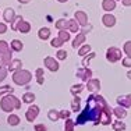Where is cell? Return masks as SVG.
I'll return each mask as SVG.
<instances>
[{
    "instance_id": "6da1fadb",
    "label": "cell",
    "mask_w": 131,
    "mask_h": 131,
    "mask_svg": "<svg viewBox=\"0 0 131 131\" xmlns=\"http://www.w3.org/2000/svg\"><path fill=\"white\" fill-rule=\"evenodd\" d=\"M0 107L2 110L4 112H13V110H17V109H21V101L14 95H4L0 101Z\"/></svg>"
},
{
    "instance_id": "7a4b0ae2",
    "label": "cell",
    "mask_w": 131,
    "mask_h": 131,
    "mask_svg": "<svg viewBox=\"0 0 131 131\" xmlns=\"http://www.w3.org/2000/svg\"><path fill=\"white\" fill-rule=\"evenodd\" d=\"M11 61V50L6 40H0V67L8 66Z\"/></svg>"
},
{
    "instance_id": "3957f363",
    "label": "cell",
    "mask_w": 131,
    "mask_h": 131,
    "mask_svg": "<svg viewBox=\"0 0 131 131\" xmlns=\"http://www.w3.org/2000/svg\"><path fill=\"white\" fill-rule=\"evenodd\" d=\"M32 80V75L28 70H17L13 73V81L17 85H27Z\"/></svg>"
},
{
    "instance_id": "277c9868",
    "label": "cell",
    "mask_w": 131,
    "mask_h": 131,
    "mask_svg": "<svg viewBox=\"0 0 131 131\" xmlns=\"http://www.w3.org/2000/svg\"><path fill=\"white\" fill-rule=\"evenodd\" d=\"M121 56H123L121 50L118 48H114V46H112V48H109L106 50V59L110 63H116V61L121 60Z\"/></svg>"
},
{
    "instance_id": "5b68a950",
    "label": "cell",
    "mask_w": 131,
    "mask_h": 131,
    "mask_svg": "<svg viewBox=\"0 0 131 131\" xmlns=\"http://www.w3.org/2000/svg\"><path fill=\"white\" fill-rule=\"evenodd\" d=\"M75 75L78 77L81 81H84V82H88V81L91 80L92 71L89 70L88 67H84V68H80V70H77V74H75Z\"/></svg>"
},
{
    "instance_id": "8992f818",
    "label": "cell",
    "mask_w": 131,
    "mask_h": 131,
    "mask_svg": "<svg viewBox=\"0 0 131 131\" xmlns=\"http://www.w3.org/2000/svg\"><path fill=\"white\" fill-rule=\"evenodd\" d=\"M38 114H39V107L36 105H32V106H29V107H28V110H27V113H25V117H27L28 121H31V123H32V121L38 117Z\"/></svg>"
},
{
    "instance_id": "52a82bcc",
    "label": "cell",
    "mask_w": 131,
    "mask_h": 131,
    "mask_svg": "<svg viewBox=\"0 0 131 131\" xmlns=\"http://www.w3.org/2000/svg\"><path fill=\"white\" fill-rule=\"evenodd\" d=\"M74 18L77 20L78 25H81V27H86V25H88V15H86V13H84V11H75Z\"/></svg>"
},
{
    "instance_id": "ba28073f",
    "label": "cell",
    "mask_w": 131,
    "mask_h": 131,
    "mask_svg": "<svg viewBox=\"0 0 131 131\" xmlns=\"http://www.w3.org/2000/svg\"><path fill=\"white\" fill-rule=\"evenodd\" d=\"M43 64H45L46 68H49L50 71H57V70H59V63H57V60H54V59L50 57V56L45 57V60H43Z\"/></svg>"
},
{
    "instance_id": "9c48e42d",
    "label": "cell",
    "mask_w": 131,
    "mask_h": 131,
    "mask_svg": "<svg viewBox=\"0 0 131 131\" xmlns=\"http://www.w3.org/2000/svg\"><path fill=\"white\" fill-rule=\"evenodd\" d=\"M117 103L118 106H121V107H124V109H127V107H130L131 106V93H128V95H123V96H117Z\"/></svg>"
},
{
    "instance_id": "30bf717a",
    "label": "cell",
    "mask_w": 131,
    "mask_h": 131,
    "mask_svg": "<svg viewBox=\"0 0 131 131\" xmlns=\"http://www.w3.org/2000/svg\"><path fill=\"white\" fill-rule=\"evenodd\" d=\"M86 88H88V91L92 92V93L98 92L99 89H101V81L96 80V78H91L86 82Z\"/></svg>"
},
{
    "instance_id": "8fae6325",
    "label": "cell",
    "mask_w": 131,
    "mask_h": 131,
    "mask_svg": "<svg viewBox=\"0 0 131 131\" xmlns=\"http://www.w3.org/2000/svg\"><path fill=\"white\" fill-rule=\"evenodd\" d=\"M102 23H103V25H105V27L112 28V27L116 25V17H114L113 14L107 13V14H105L103 17H102Z\"/></svg>"
},
{
    "instance_id": "7c38bea8",
    "label": "cell",
    "mask_w": 131,
    "mask_h": 131,
    "mask_svg": "<svg viewBox=\"0 0 131 131\" xmlns=\"http://www.w3.org/2000/svg\"><path fill=\"white\" fill-rule=\"evenodd\" d=\"M86 40V36H85V34H82V32H78L77 34V36H75V39L73 40V48L74 49H77V48H81V46L84 45V42Z\"/></svg>"
},
{
    "instance_id": "4fadbf2b",
    "label": "cell",
    "mask_w": 131,
    "mask_h": 131,
    "mask_svg": "<svg viewBox=\"0 0 131 131\" xmlns=\"http://www.w3.org/2000/svg\"><path fill=\"white\" fill-rule=\"evenodd\" d=\"M102 8L105 11H113L116 8V0H103L102 2Z\"/></svg>"
},
{
    "instance_id": "5bb4252c",
    "label": "cell",
    "mask_w": 131,
    "mask_h": 131,
    "mask_svg": "<svg viewBox=\"0 0 131 131\" xmlns=\"http://www.w3.org/2000/svg\"><path fill=\"white\" fill-rule=\"evenodd\" d=\"M3 17H4V21H6V23H10V24H11V23H13V20L15 18L14 10H13V8H10V7L6 8L4 13H3Z\"/></svg>"
},
{
    "instance_id": "9a60e30c",
    "label": "cell",
    "mask_w": 131,
    "mask_h": 131,
    "mask_svg": "<svg viewBox=\"0 0 131 131\" xmlns=\"http://www.w3.org/2000/svg\"><path fill=\"white\" fill-rule=\"evenodd\" d=\"M29 29H31V24L28 23V21H21L20 24L17 25V29L15 31H18V32H23V34H28L29 32Z\"/></svg>"
},
{
    "instance_id": "2e32d148",
    "label": "cell",
    "mask_w": 131,
    "mask_h": 131,
    "mask_svg": "<svg viewBox=\"0 0 131 131\" xmlns=\"http://www.w3.org/2000/svg\"><path fill=\"white\" fill-rule=\"evenodd\" d=\"M67 31H68V32H75V34H78L80 25H78V23H77V20H68Z\"/></svg>"
},
{
    "instance_id": "e0dca14e",
    "label": "cell",
    "mask_w": 131,
    "mask_h": 131,
    "mask_svg": "<svg viewBox=\"0 0 131 131\" xmlns=\"http://www.w3.org/2000/svg\"><path fill=\"white\" fill-rule=\"evenodd\" d=\"M21 66H23V63H21V60H18V59H14V60L10 61V64L7 66L8 70L10 71H17V70H21Z\"/></svg>"
},
{
    "instance_id": "ac0fdd59",
    "label": "cell",
    "mask_w": 131,
    "mask_h": 131,
    "mask_svg": "<svg viewBox=\"0 0 131 131\" xmlns=\"http://www.w3.org/2000/svg\"><path fill=\"white\" fill-rule=\"evenodd\" d=\"M113 113L116 114V117L118 118V120H121V118H124L127 116V110L124 107H121V106H117V107L113 109Z\"/></svg>"
},
{
    "instance_id": "d6986e66",
    "label": "cell",
    "mask_w": 131,
    "mask_h": 131,
    "mask_svg": "<svg viewBox=\"0 0 131 131\" xmlns=\"http://www.w3.org/2000/svg\"><path fill=\"white\" fill-rule=\"evenodd\" d=\"M38 36H39V39H42V40H46V39H49L50 38V29L49 28H40V29L38 31Z\"/></svg>"
},
{
    "instance_id": "ffe728a7",
    "label": "cell",
    "mask_w": 131,
    "mask_h": 131,
    "mask_svg": "<svg viewBox=\"0 0 131 131\" xmlns=\"http://www.w3.org/2000/svg\"><path fill=\"white\" fill-rule=\"evenodd\" d=\"M23 48H24V45H23L21 40H18V39L11 40V49H13L14 52H21V50H23Z\"/></svg>"
},
{
    "instance_id": "44dd1931",
    "label": "cell",
    "mask_w": 131,
    "mask_h": 131,
    "mask_svg": "<svg viewBox=\"0 0 131 131\" xmlns=\"http://www.w3.org/2000/svg\"><path fill=\"white\" fill-rule=\"evenodd\" d=\"M67 25H68V20H59L56 21V28H57L59 31H67Z\"/></svg>"
},
{
    "instance_id": "7402d4cb",
    "label": "cell",
    "mask_w": 131,
    "mask_h": 131,
    "mask_svg": "<svg viewBox=\"0 0 131 131\" xmlns=\"http://www.w3.org/2000/svg\"><path fill=\"white\" fill-rule=\"evenodd\" d=\"M35 75H36V82L39 84V85H42L43 84V81H45V73H43V70L42 68H36V71H35Z\"/></svg>"
},
{
    "instance_id": "603a6c76",
    "label": "cell",
    "mask_w": 131,
    "mask_h": 131,
    "mask_svg": "<svg viewBox=\"0 0 131 131\" xmlns=\"http://www.w3.org/2000/svg\"><path fill=\"white\" fill-rule=\"evenodd\" d=\"M112 127H113L114 131H124L126 130V124H124L121 120H116L113 124H112Z\"/></svg>"
},
{
    "instance_id": "cb8c5ba5",
    "label": "cell",
    "mask_w": 131,
    "mask_h": 131,
    "mask_svg": "<svg viewBox=\"0 0 131 131\" xmlns=\"http://www.w3.org/2000/svg\"><path fill=\"white\" fill-rule=\"evenodd\" d=\"M7 123L10 124V126H18V124H20V117L15 116V114H10V116L7 117Z\"/></svg>"
},
{
    "instance_id": "d4e9b609",
    "label": "cell",
    "mask_w": 131,
    "mask_h": 131,
    "mask_svg": "<svg viewBox=\"0 0 131 131\" xmlns=\"http://www.w3.org/2000/svg\"><path fill=\"white\" fill-rule=\"evenodd\" d=\"M88 53H91V46H89V45H85V43H84V45L78 49V54L84 57V56H86Z\"/></svg>"
},
{
    "instance_id": "484cf974",
    "label": "cell",
    "mask_w": 131,
    "mask_h": 131,
    "mask_svg": "<svg viewBox=\"0 0 131 131\" xmlns=\"http://www.w3.org/2000/svg\"><path fill=\"white\" fill-rule=\"evenodd\" d=\"M82 89H84V85H82V84H75V85H73V86L70 88V92L73 93L74 96H77L81 91H82Z\"/></svg>"
},
{
    "instance_id": "4316f807",
    "label": "cell",
    "mask_w": 131,
    "mask_h": 131,
    "mask_svg": "<svg viewBox=\"0 0 131 131\" xmlns=\"http://www.w3.org/2000/svg\"><path fill=\"white\" fill-rule=\"evenodd\" d=\"M34 101H35V95H34L32 92H27V93H24V96H23V102H25V103H32Z\"/></svg>"
},
{
    "instance_id": "83f0119b",
    "label": "cell",
    "mask_w": 131,
    "mask_h": 131,
    "mask_svg": "<svg viewBox=\"0 0 131 131\" xmlns=\"http://www.w3.org/2000/svg\"><path fill=\"white\" fill-rule=\"evenodd\" d=\"M80 102H81V98H78V96H74L73 102H71V107H73L74 112H80Z\"/></svg>"
},
{
    "instance_id": "f1b7e54d",
    "label": "cell",
    "mask_w": 131,
    "mask_h": 131,
    "mask_svg": "<svg viewBox=\"0 0 131 131\" xmlns=\"http://www.w3.org/2000/svg\"><path fill=\"white\" fill-rule=\"evenodd\" d=\"M95 56H96V54H95V53H93V52H91V53H89L88 56H84V59H82V66H84V67H88L89 61H91L92 59L95 57Z\"/></svg>"
},
{
    "instance_id": "f546056e",
    "label": "cell",
    "mask_w": 131,
    "mask_h": 131,
    "mask_svg": "<svg viewBox=\"0 0 131 131\" xmlns=\"http://www.w3.org/2000/svg\"><path fill=\"white\" fill-rule=\"evenodd\" d=\"M74 127H75V123L70 118L66 120V124H64V131H74Z\"/></svg>"
},
{
    "instance_id": "4dcf8cb0",
    "label": "cell",
    "mask_w": 131,
    "mask_h": 131,
    "mask_svg": "<svg viewBox=\"0 0 131 131\" xmlns=\"http://www.w3.org/2000/svg\"><path fill=\"white\" fill-rule=\"evenodd\" d=\"M48 116H49V118H50L52 121H57V120H60V113H59V112H56V110H49Z\"/></svg>"
},
{
    "instance_id": "1f68e13d",
    "label": "cell",
    "mask_w": 131,
    "mask_h": 131,
    "mask_svg": "<svg viewBox=\"0 0 131 131\" xmlns=\"http://www.w3.org/2000/svg\"><path fill=\"white\" fill-rule=\"evenodd\" d=\"M59 38L63 42H67V40H70V32L68 31H59Z\"/></svg>"
},
{
    "instance_id": "d6a6232c",
    "label": "cell",
    "mask_w": 131,
    "mask_h": 131,
    "mask_svg": "<svg viewBox=\"0 0 131 131\" xmlns=\"http://www.w3.org/2000/svg\"><path fill=\"white\" fill-rule=\"evenodd\" d=\"M23 20H24V18L21 17V15H15V18L13 20V23H11V29H13V31L17 29V25H18V24H20Z\"/></svg>"
},
{
    "instance_id": "836d02e7",
    "label": "cell",
    "mask_w": 131,
    "mask_h": 131,
    "mask_svg": "<svg viewBox=\"0 0 131 131\" xmlns=\"http://www.w3.org/2000/svg\"><path fill=\"white\" fill-rule=\"evenodd\" d=\"M11 92H13V86H10V85L0 86V96H3L4 93H11Z\"/></svg>"
},
{
    "instance_id": "e575fe53",
    "label": "cell",
    "mask_w": 131,
    "mask_h": 131,
    "mask_svg": "<svg viewBox=\"0 0 131 131\" xmlns=\"http://www.w3.org/2000/svg\"><path fill=\"white\" fill-rule=\"evenodd\" d=\"M63 40H61L60 38H59V36H57V38H53L52 39V42H50V45L53 46V48H60V46H63Z\"/></svg>"
},
{
    "instance_id": "d590c367",
    "label": "cell",
    "mask_w": 131,
    "mask_h": 131,
    "mask_svg": "<svg viewBox=\"0 0 131 131\" xmlns=\"http://www.w3.org/2000/svg\"><path fill=\"white\" fill-rule=\"evenodd\" d=\"M123 50H124V53H126L127 56H131V40H127V42L124 43Z\"/></svg>"
},
{
    "instance_id": "8d00e7d4",
    "label": "cell",
    "mask_w": 131,
    "mask_h": 131,
    "mask_svg": "<svg viewBox=\"0 0 131 131\" xmlns=\"http://www.w3.org/2000/svg\"><path fill=\"white\" fill-rule=\"evenodd\" d=\"M56 57H57L59 60H66V59H67V52L63 50V49H60V50L56 53Z\"/></svg>"
},
{
    "instance_id": "74e56055",
    "label": "cell",
    "mask_w": 131,
    "mask_h": 131,
    "mask_svg": "<svg viewBox=\"0 0 131 131\" xmlns=\"http://www.w3.org/2000/svg\"><path fill=\"white\" fill-rule=\"evenodd\" d=\"M121 64L124 67H131V56H127V57L121 59Z\"/></svg>"
},
{
    "instance_id": "f35d334b",
    "label": "cell",
    "mask_w": 131,
    "mask_h": 131,
    "mask_svg": "<svg viewBox=\"0 0 131 131\" xmlns=\"http://www.w3.org/2000/svg\"><path fill=\"white\" fill-rule=\"evenodd\" d=\"M6 75H7V70L4 67H0V82L6 78Z\"/></svg>"
},
{
    "instance_id": "ab89813d",
    "label": "cell",
    "mask_w": 131,
    "mask_h": 131,
    "mask_svg": "<svg viewBox=\"0 0 131 131\" xmlns=\"http://www.w3.org/2000/svg\"><path fill=\"white\" fill-rule=\"evenodd\" d=\"M59 113H60V118H68V116H70V112L68 110H61Z\"/></svg>"
},
{
    "instance_id": "60d3db41",
    "label": "cell",
    "mask_w": 131,
    "mask_h": 131,
    "mask_svg": "<svg viewBox=\"0 0 131 131\" xmlns=\"http://www.w3.org/2000/svg\"><path fill=\"white\" fill-rule=\"evenodd\" d=\"M35 131H46V127L43 124H36L35 126Z\"/></svg>"
},
{
    "instance_id": "b9f144b4",
    "label": "cell",
    "mask_w": 131,
    "mask_h": 131,
    "mask_svg": "<svg viewBox=\"0 0 131 131\" xmlns=\"http://www.w3.org/2000/svg\"><path fill=\"white\" fill-rule=\"evenodd\" d=\"M6 31H7V25L3 23H0V34H4Z\"/></svg>"
},
{
    "instance_id": "7bdbcfd3",
    "label": "cell",
    "mask_w": 131,
    "mask_h": 131,
    "mask_svg": "<svg viewBox=\"0 0 131 131\" xmlns=\"http://www.w3.org/2000/svg\"><path fill=\"white\" fill-rule=\"evenodd\" d=\"M121 3H123V6H126V7L131 6V0H121Z\"/></svg>"
},
{
    "instance_id": "ee69618b",
    "label": "cell",
    "mask_w": 131,
    "mask_h": 131,
    "mask_svg": "<svg viewBox=\"0 0 131 131\" xmlns=\"http://www.w3.org/2000/svg\"><path fill=\"white\" fill-rule=\"evenodd\" d=\"M18 2H20V3H23V4H25V3H29L31 0H18Z\"/></svg>"
},
{
    "instance_id": "f6af8a7d",
    "label": "cell",
    "mask_w": 131,
    "mask_h": 131,
    "mask_svg": "<svg viewBox=\"0 0 131 131\" xmlns=\"http://www.w3.org/2000/svg\"><path fill=\"white\" fill-rule=\"evenodd\" d=\"M127 77H128V80H131V70L128 71V73H127Z\"/></svg>"
},
{
    "instance_id": "bcb514c9",
    "label": "cell",
    "mask_w": 131,
    "mask_h": 131,
    "mask_svg": "<svg viewBox=\"0 0 131 131\" xmlns=\"http://www.w3.org/2000/svg\"><path fill=\"white\" fill-rule=\"evenodd\" d=\"M59 3H66V2H68V0H57Z\"/></svg>"
}]
</instances>
